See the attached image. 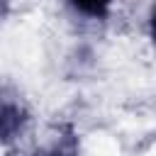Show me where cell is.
<instances>
[{"label": "cell", "instance_id": "1", "mask_svg": "<svg viewBox=\"0 0 156 156\" xmlns=\"http://www.w3.org/2000/svg\"><path fill=\"white\" fill-rule=\"evenodd\" d=\"M27 124V110L22 100L7 90H0V141H15Z\"/></svg>", "mask_w": 156, "mask_h": 156}, {"label": "cell", "instance_id": "2", "mask_svg": "<svg viewBox=\"0 0 156 156\" xmlns=\"http://www.w3.org/2000/svg\"><path fill=\"white\" fill-rule=\"evenodd\" d=\"M68 2L76 12H80L83 17H90V20L107 17V12L112 7V0H68Z\"/></svg>", "mask_w": 156, "mask_h": 156}, {"label": "cell", "instance_id": "3", "mask_svg": "<svg viewBox=\"0 0 156 156\" xmlns=\"http://www.w3.org/2000/svg\"><path fill=\"white\" fill-rule=\"evenodd\" d=\"M149 32H151V39L156 41V5L151 7V15H149Z\"/></svg>", "mask_w": 156, "mask_h": 156}, {"label": "cell", "instance_id": "4", "mask_svg": "<svg viewBox=\"0 0 156 156\" xmlns=\"http://www.w3.org/2000/svg\"><path fill=\"white\" fill-rule=\"evenodd\" d=\"M58 156H61V154H58Z\"/></svg>", "mask_w": 156, "mask_h": 156}]
</instances>
